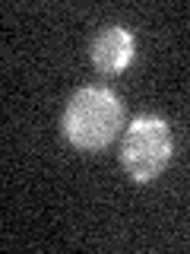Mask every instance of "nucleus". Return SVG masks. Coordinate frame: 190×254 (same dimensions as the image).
Instances as JSON below:
<instances>
[{"mask_svg":"<svg viewBox=\"0 0 190 254\" xmlns=\"http://www.w3.org/2000/svg\"><path fill=\"white\" fill-rule=\"evenodd\" d=\"M124 102L108 86H79L60 115V130L73 149L101 153L124 133Z\"/></svg>","mask_w":190,"mask_h":254,"instance_id":"obj_1","label":"nucleus"},{"mask_svg":"<svg viewBox=\"0 0 190 254\" xmlns=\"http://www.w3.org/2000/svg\"><path fill=\"white\" fill-rule=\"evenodd\" d=\"M174 156V133L171 124L162 115H137L121 133V169L130 175L137 185H152V181L168 169Z\"/></svg>","mask_w":190,"mask_h":254,"instance_id":"obj_2","label":"nucleus"},{"mask_svg":"<svg viewBox=\"0 0 190 254\" xmlns=\"http://www.w3.org/2000/svg\"><path fill=\"white\" fill-rule=\"evenodd\" d=\"M89 58L98 73H108V76L124 73L137 58V35L121 22L101 26L89 42Z\"/></svg>","mask_w":190,"mask_h":254,"instance_id":"obj_3","label":"nucleus"}]
</instances>
